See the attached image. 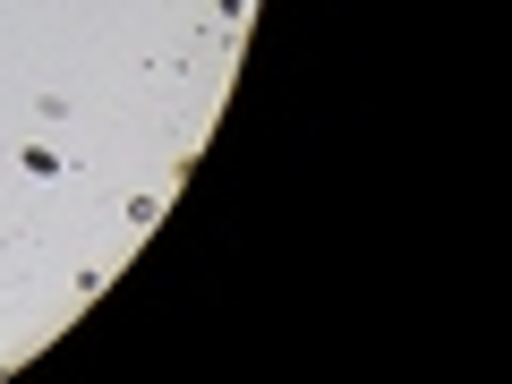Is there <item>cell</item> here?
Segmentation results:
<instances>
[{
    "mask_svg": "<svg viewBox=\"0 0 512 384\" xmlns=\"http://www.w3.org/2000/svg\"><path fill=\"white\" fill-rule=\"evenodd\" d=\"M18 171H26V180H60V171H69V154H52V146H26V154H18Z\"/></svg>",
    "mask_w": 512,
    "mask_h": 384,
    "instance_id": "cell-1",
    "label": "cell"
},
{
    "mask_svg": "<svg viewBox=\"0 0 512 384\" xmlns=\"http://www.w3.org/2000/svg\"><path fill=\"white\" fill-rule=\"evenodd\" d=\"M214 9H222V18H239V9H248V0H214Z\"/></svg>",
    "mask_w": 512,
    "mask_h": 384,
    "instance_id": "cell-2",
    "label": "cell"
}]
</instances>
